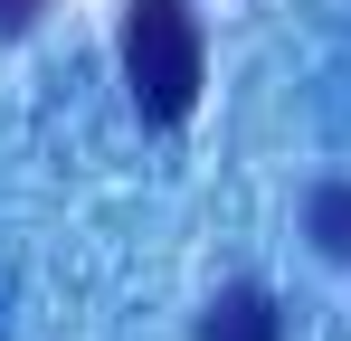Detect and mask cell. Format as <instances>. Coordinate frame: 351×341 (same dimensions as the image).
I'll list each match as a JSON object with an SVG mask.
<instances>
[{"mask_svg":"<svg viewBox=\"0 0 351 341\" xmlns=\"http://www.w3.org/2000/svg\"><path fill=\"white\" fill-rule=\"evenodd\" d=\"M276 332H285V313H276L266 284H228V294L199 313V341H276Z\"/></svg>","mask_w":351,"mask_h":341,"instance_id":"cell-2","label":"cell"},{"mask_svg":"<svg viewBox=\"0 0 351 341\" xmlns=\"http://www.w3.org/2000/svg\"><path fill=\"white\" fill-rule=\"evenodd\" d=\"M38 10H48V0H0V38H19V29H29Z\"/></svg>","mask_w":351,"mask_h":341,"instance_id":"cell-4","label":"cell"},{"mask_svg":"<svg viewBox=\"0 0 351 341\" xmlns=\"http://www.w3.org/2000/svg\"><path fill=\"white\" fill-rule=\"evenodd\" d=\"M199 19H190V0H133L123 10V86H133V105L152 114V123H180V114L199 105Z\"/></svg>","mask_w":351,"mask_h":341,"instance_id":"cell-1","label":"cell"},{"mask_svg":"<svg viewBox=\"0 0 351 341\" xmlns=\"http://www.w3.org/2000/svg\"><path fill=\"white\" fill-rule=\"evenodd\" d=\"M313 247L323 256H351V180H323L313 190Z\"/></svg>","mask_w":351,"mask_h":341,"instance_id":"cell-3","label":"cell"}]
</instances>
